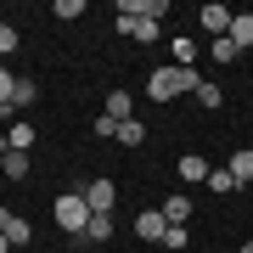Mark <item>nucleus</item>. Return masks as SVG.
I'll list each match as a JSON object with an SVG mask.
<instances>
[{
	"label": "nucleus",
	"instance_id": "nucleus-1",
	"mask_svg": "<svg viewBox=\"0 0 253 253\" xmlns=\"http://www.w3.org/2000/svg\"><path fill=\"white\" fill-rule=\"evenodd\" d=\"M197 68H180V62H169V68H158L152 73V79H146V96H152L158 101V107H163V101H174V96H186V90H197Z\"/></svg>",
	"mask_w": 253,
	"mask_h": 253
},
{
	"label": "nucleus",
	"instance_id": "nucleus-2",
	"mask_svg": "<svg viewBox=\"0 0 253 253\" xmlns=\"http://www.w3.org/2000/svg\"><path fill=\"white\" fill-rule=\"evenodd\" d=\"M56 225H62L73 242L84 236V225H90V203H84V186H73V191H62V197H56Z\"/></svg>",
	"mask_w": 253,
	"mask_h": 253
},
{
	"label": "nucleus",
	"instance_id": "nucleus-3",
	"mask_svg": "<svg viewBox=\"0 0 253 253\" xmlns=\"http://www.w3.org/2000/svg\"><path fill=\"white\" fill-rule=\"evenodd\" d=\"M197 17H203V28H208V40H225V34H231V23H236V11H231V6H219V0H208Z\"/></svg>",
	"mask_w": 253,
	"mask_h": 253
},
{
	"label": "nucleus",
	"instance_id": "nucleus-4",
	"mask_svg": "<svg viewBox=\"0 0 253 253\" xmlns=\"http://www.w3.org/2000/svg\"><path fill=\"white\" fill-rule=\"evenodd\" d=\"M84 203H90V214H113L118 208V186L113 180H90L84 186Z\"/></svg>",
	"mask_w": 253,
	"mask_h": 253
},
{
	"label": "nucleus",
	"instance_id": "nucleus-5",
	"mask_svg": "<svg viewBox=\"0 0 253 253\" xmlns=\"http://www.w3.org/2000/svg\"><path fill=\"white\" fill-rule=\"evenodd\" d=\"M163 231H169L163 208H146V214H135V236H141V242H163Z\"/></svg>",
	"mask_w": 253,
	"mask_h": 253
},
{
	"label": "nucleus",
	"instance_id": "nucleus-6",
	"mask_svg": "<svg viewBox=\"0 0 253 253\" xmlns=\"http://www.w3.org/2000/svg\"><path fill=\"white\" fill-rule=\"evenodd\" d=\"M0 174H6V180H28V152H11V146H0Z\"/></svg>",
	"mask_w": 253,
	"mask_h": 253
},
{
	"label": "nucleus",
	"instance_id": "nucleus-7",
	"mask_svg": "<svg viewBox=\"0 0 253 253\" xmlns=\"http://www.w3.org/2000/svg\"><path fill=\"white\" fill-rule=\"evenodd\" d=\"M174 169H180V180H191V186H197V180H208V158H203V152H186Z\"/></svg>",
	"mask_w": 253,
	"mask_h": 253
},
{
	"label": "nucleus",
	"instance_id": "nucleus-8",
	"mask_svg": "<svg viewBox=\"0 0 253 253\" xmlns=\"http://www.w3.org/2000/svg\"><path fill=\"white\" fill-rule=\"evenodd\" d=\"M34 96H40V84L17 73V90H11V107H6V113H23V107H34Z\"/></svg>",
	"mask_w": 253,
	"mask_h": 253
},
{
	"label": "nucleus",
	"instance_id": "nucleus-9",
	"mask_svg": "<svg viewBox=\"0 0 253 253\" xmlns=\"http://www.w3.org/2000/svg\"><path fill=\"white\" fill-rule=\"evenodd\" d=\"M231 45H236V51L253 45V11H236V23H231Z\"/></svg>",
	"mask_w": 253,
	"mask_h": 253
},
{
	"label": "nucleus",
	"instance_id": "nucleus-10",
	"mask_svg": "<svg viewBox=\"0 0 253 253\" xmlns=\"http://www.w3.org/2000/svg\"><path fill=\"white\" fill-rule=\"evenodd\" d=\"M107 118H118V124H129V118H135V101H129V90H113V96H107Z\"/></svg>",
	"mask_w": 253,
	"mask_h": 253
},
{
	"label": "nucleus",
	"instance_id": "nucleus-11",
	"mask_svg": "<svg viewBox=\"0 0 253 253\" xmlns=\"http://www.w3.org/2000/svg\"><path fill=\"white\" fill-rule=\"evenodd\" d=\"M225 169L236 174V186H253V146H248V152H231V163H225Z\"/></svg>",
	"mask_w": 253,
	"mask_h": 253
},
{
	"label": "nucleus",
	"instance_id": "nucleus-12",
	"mask_svg": "<svg viewBox=\"0 0 253 253\" xmlns=\"http://www.w3.org/2000/svg\"><path fill=\"white\" fill-rule=\"evenodd\" d=\"M163 219L169 225H186L191 219V197H163Z\"/></svg>",
	"mask_w": 253,
	"mask_h": 253
},
{
	"label": "nucleus",
	"instance_id": "nucleus-13",
	"mask_svg": "<svg viewBox=\"0 0 253 253\" xmlns=\"http://www.w3.org/2000/svg\"><path fill=\"white\" fill-rule=\"evenodd\" d=\"M107 236H113V214H90V225H84L79 242H107Z\"/></svg>",
	"mask_w": 253,
	"mask_h": 253
},
{
	"label": "nucleus",
	"instance_id": "nucleus-14",
	"mask_svg": "<svg viewBox=\"0 0 253 253\" xmlns=\"http://www.w3.org/2000/svg\"><path fill=\"white\" fill-rule=\"evenodd\" d=\"M208 191L231 197V191H242V186H236V174H231V169H208Z\"/></svg>",
	"mask_w": 253,
	"mask_h": 253
},
{
	"label": "nucleus",
	"instance_id": "nucleus-15",
	"mask_svg": "<svg viewBox=\"0 0 253 253\" xmlns=\"http://www.w3.org/2000/svg\"><path fill=\"white\" fill-rule=\"evenodd\" d=\"M6 242H11V248H28V242H34V225L11 214V225H6Z\"/></svg>",
	"mask_w": 253,
	"mask_h": 253
},
{
	"label": "nucleus",
	"instance_id": "nucleus-16",
	"mask_svg": "<svg viewBox=\"0 0 253 253\" xmlns=\"http://www.w3.org/2000/svg\"><path fill=\"white\" fill-rule=\"evenodd\" d=\"M141 141H146V124H141V118L118 124V146H141Z\"/></svg>",
	"mask_w": 253,
	"mask_h": 253
},
{
	"label": "nucleus",
	"instance_id": "nucleus-17",
	"mask_svg": "<svg viewBox=\"0 0 253 253\" xmlns=\"http://www.w3.org/2000/svg\"><path fill=\"white\" fill-rule=\"evenodd\" d=\"M6 146H11V152H28V146H34V129H28V124H11Z\"/></svg>",
	"mask_w": 253,
	"mask_h": 253
},
{
	"label": "nucleus",
	"instance_id": "nucleus-18",
	"mask_svg": "<svg viewBox=\"0 0 253 253\" xmlns=\"http://www.w3.org/2000/svg\"><path fill=\"white\" fill-rule=\"evenodd\" d=\"M11 90H17V73H11L6 62H0V113L11 107Z\"/></svg>",
	"mask_w": 253,
	"mask_h": 253
},
{
	"label": "nucleus",
	"instance_id": "nucleus-19",
	"mask_svg": "<svg viewBox=\"0 0 253 253\" xmlns=\"http://www.w3.org/2000/svg\"><path fill=\"white\" fill-rule=\"evenodd\" d=\"M208 51H214V62H236V56H242V51L231 45V34H225V40H214V45H208Z\"/></svg>",
	"mask_w": 253,
	"mask_h": 253
},
{
	"label": "nucleus",
	"instance_id": "nucleus-20",
	"mask_svg": "<svg viewBox=\"0 0 253 253\" xmlns=\"http://www.w3.org/2000/svg\"><path fill=\"white\" fill-rule=\"evenodd\" d=\"M191 96H197L203 107H219V101H225V96H219V84H208V79H203V84H197V90H191Z\"/></svg>",
	"mask_w": 253,
	"mask_h": 253
},
{
	"label": "nucleus",
	"instance_id": "nucleus-21",
	"mask_svg": "<svg viewBox=\"0 0 253 253\" xmlns=\"http://www.w3.org/2000/svg\"><path fill=\"white\" fill-rule=\"evenodd\" d=\"M191 242V236H186V225H169V231H163V248H169V253H180Z\"/></svg>",
	"mask_w": 253,
	"mask_h": 253
},
{
	"label": "nucleus",
	"instance_id": "nucleus-22",
	"mask_svg": "<svg viewBox=\"0 0 253 253\" xmlns=\"http://www.w3.org/2000/svg\"><path fill=\"white\" fill-rule=\"evenodd\" d=\"M90 129H96V135H101V141H118V118H107V113H101V118H96V124H90Z\"/></svg>",
	"mask_w": 253,
	"mask_h": 253
},
{
	"label": "nucleus",
	"instance_id": "nucleus-23",
	"mask_svg": "<svg viewBox=\"0 0 253 253\" xmlns=\"http://www.w3.org/2000/svg\"><path fill=\"white\" fill-rule=\"evenodd\" d=\"M11 51H17V28L0 23V56H11Z\"/></svg>",
	"mask_w": 253,
	"mask_h": 253
},
{
	"label": "nucleus",
	"instance_id": "nucleus-24",
	"mask_svg": "<svg viewBox=\"0 0 253 253\" xmlns=\"http://www.w3.org/2000/svg\"><path fill=\"white\" fill-rule=\"evenodd\" d=\"M51 11H56V17H68V23H73V17H79V11H84V6H79V0H56V6H51Z\"/></svg>",
	"mask_w": 253,
	"mask_h": 253
},
{
	"label": "nucleus",
	"instance_id": "nucleus-25",
	"mask_svg": "<svg viewBox=\"0 0 253 253\" xmlns=\"http://www.w3.org/2000/svg\"><path fill=\"white\" fill-rule=\"evenodd\" d=\"M6 225H11V208H0V236H6Z\"/></svg>",
	"mask_w": 253,
	"mask_h": 253
},
{
	"label": "nucleus",
	"instance_id": "nucleus-26",
	"mask_svg": "<svg viewBox=\"0 0 253 253\" xmlns=\"http://www.w3.org/2000/svg\"><path fill=\"white\" fill-rule=\"evenodd\" d=\"M0 253H11V242H6V236H0Z\"/></svg>",
	"mask_w": 253,
	"mask_h": 253
},
{
	"label": "nucleus",
	"instance_id": "nucleus-27",
	"mask_svg": "<svg viewBox=\"0 0 253 253\" xmlns=\"http://www.w3.org/2000/svg\"><path fill=\"white\" fill-rule=\"evenodd\" d=\"M236 253H253V242H242V248H236Z\"/></svg>",
	"mask_w": 253,
	"mask_h": 253
}]
</instances>
